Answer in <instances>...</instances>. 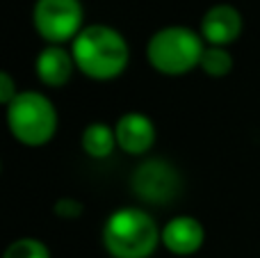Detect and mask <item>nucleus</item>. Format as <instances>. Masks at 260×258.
<instances>
[{
	"label": "nucleus",
	"mask_w": 260,
	"mask_h": 258,
	"mask_svg": "<svg viewBox=\"0 0 260 258\" xmlns=\"http://www.w3.org/2000/svg\"><path fill=\"white\" fill-rule=\"evenodd\" d=\"M53 210L62 219H78L82 215V210H85V206H82V201L73 199V197H62V199L55 201Z\"/></svg>",
	"instance_id": "obj_14"
},
{
	"label": "nucleus",
	"mask_w": 260,
	"mask_h": 258,
	"mask_svg": "<svg viewBox=\"0 0 260 258\" xmlns=\"http://www.w3.org/2000/svg\"><path fill=\"white\" fill-rule=\"evenodd\" d=\"M7 128L23 146H44L57 133V110L39 91H18L7 105Z\"/></svg>",
	"instance_id": "obj_4"
},
{
	"label": "nucleus",
	"mask_w": 260,
	"mask_h": 258,
	"mask_svg": "<svg viewBox=\"0 0 260 258\" xmlns=\"http://www.w3.org/2000/svg\"><path fill=\"white\" fill-rule=\"evenodd\" d=\"M242 35V14L233 5H212L201 18V37L206 46H231Z\"/></svg>",
	"instance_id": "obj_7"
},
{
	"label": "nucleus",
	"mask_w": 260,
	"mask_h": 258,
	"mask_svg": "<svg viewBox=\"0 0 260 258\" xmlns=\"http://www.w3.org/2000/svg\"><path fill=\"white\" fill-rule=\"evenodd\" d=\"M80 0H37L32 7V25L48 46H62L82 32Z\"/></svg>",
	"instance_id": "obj_5"
},
{
	"label": "nucleus",
	"mask_w": 260,
	"mask_h": 258,
	"mask_svg": "<svg viewBox=\"0 0 260 258\" xmlns=\"http://www.w3.org/2000/svg\"><path fill=\"white\" fill-rule=\"evenodd\" d=\"M206 229L192 215L171 217L162 229V245L174 256H192L203 247Z\"/></svg>",
	"instance_id": "obj_8"
},
{
	"label": "nucleus",
	"mask_w": 260,
	"mask_h": 258,
	"mask_svg": "<svg viewBox=\"0 0 260 258\" xmlns=\"http://www.w3.org/2000/svg\"><path fill=\"white\" fill-rule=\"evenodd\" d=\"M3 258H50V251L37 238H18L5 249Z\"/></svg>",
	"instance_id": "obj_13"
},
{
	"label": "nucleus",
	"mask_w": 260,
	"mask_h": 258,
	"mask_svg": "<svg viewBox=\"0 0 260 258\" xmlns=\"http://www.w3.org/2000/svg\"><path fill=\"white\" fill-rule=\"evenodd\" d=\"M157 242L162 231L142 208H119L103 224V245L112 258H151Z\"/></svg>",
	"instance_id": "obj_2"
},
{
	"label": "nucleus",
	"mask_w": 260,
	"mask_h": 258,
	"mask_svg": "<svg viewBox=\"0 0 260 258\" xmlns=\"http://www.w3.org/2000/svg\"><path fill=\"white\" fill-rule=\"evenodd\" d=\"M203 73L208 78H226L233 69V57L226 48L221 46H206L201 55V64H199Z\"/></svg>",
	"instance_id": "obj_12"
},
{
	"label": "nucleus",
	"mask_w": 260,
	"mask_h": 258,
	"mask_svg": "<svg viewBox=\"0 0 260 258\" xmlns=\"http://www.w3.org/2000/svg\"><path fill=\"white\" fill-rule=\"evenodd\" d=\"M130 187L142 201L169 204L180 190V176L171 163L151 158L135 167L133 176H130Z\"/></svg>",
	"instance_id": "obj_6"
},
{
	"label": "nucleus",
	"mask_w": 260,
	"mask_h": 258,
	"mask_svg": "<svg viewBox=\"0 0 260 258\" xmlns=\"http://www.w3.org/2000/svg\"><path fill=\"white\" fill-rule=\"evenodd\" d=\"M82 151L89 158L103 160L108 155H112V151L117 149V135H114V126H108L103 121H94L82 131Z\"/></svg>",
	"instance_id": "obj_11"
},
{
	"label": "nucleus",
	"mask_w": 260,
	"mask_h": 258,
	"mask_svg": "<svg viewBox=\"0 0 260 258\" xmlns=\"http://www.w3.org/2000/svg\"><path fill=\"white\" fill-rule=\"evenodd\" d=\"M76 59L62 46H46L35 59L37 78L46 87H64L73 76Z\"/></svg>",
	"instance_id": "obj_10"
},
{
	"label": "nucleus",
	"mask_w": 260,
	"mask_h": 258,
	"mask_svg": "<svg viewBox=\"0 0 260 258\" xmlns=\"http://www.w3.org/2000/svg\"><path fill=\"white\" fill-rule=\"evenodd\" d=\"M71 55L82 76L101 82L119 78L130 62L128 41L119 30L103 23L82 27V32L73 39Z\"/></svg>",
	"instance_id": "obj_1"
},
{
	"label": "nucleus",
	"mask_w": 260,
	"mask_h": 258,
	"mask_svg": "<svg viewBox=\"0 0 260 258\" xmlns=\"http://www.w3.org/2000/svg\"><path fill=\"white\" fill-rule=\"evenodd\" d=\"M206 50L201 32L185 25H167L153 32L146 44V59L162 76H185L201 64Z\"/></svg>",
	"instance_id": "obj_3"
},
{
	"label": "nucleus",
	"mask_w": 260,
	"mask_h": 258,
	"mask_svg": "<svg viewBox=\"0 0 260 258\" xmlns=\"http://www.w3.org/2000/svg\"><path fill=\"white\" fill-rule=\"evenodd\" d=\"M16 96H18V89H16V85H14V78L9 76L7 71H3L0 73V103L9 105Z\"/></svg>",
	"instance_id": "obj_15"
},
{
	"label": "nucleus",
	"mask_w": 260,
	"mask_h": 258,
	"mask_svg": "<svg viewBox=\"0 0 260 258\" xmlns=\"http://www.w3.org/2000/svg\"><path fill=\"white\" fill-rule=\"evenodd\" d=\"M117 146L128 155H144L155 142V126L142 112H126L114 123Z\"/></svg>",
	"instance_id": "obj_9"
}]
</instances>
